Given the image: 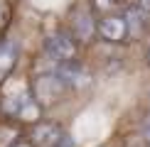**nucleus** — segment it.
<instances>
[{"label": "nucleus", "instance_id": "obj_11", "mask_svg": "<svg viewBox=\"0 0 150 147\" xmlns=\"http://www.w3.org/2000/svg\"><path fill=\"white\" fill-rule=\"evenodd\" d=\"M15 147H27V145H15Z\"/></svg>", "mask_w": 150, "mask_h": 147}, {"label": "nucleus", "instance_id": "obj_12", "mask_svg": "<svg viewBox=\"0 0 150 147\" xmlns=\"http://www.w3.org/2000/svg\"><path fill=\"white\" fill-rule=\"evenodd\" d=\"M148 59H150V52H148Z\"/></svg>", "mask_w": 150, "mask_h": 147}, {"label": "nucleus", "instance_id": "obj_8", "mask_svg": "<svg viewBox=\"0 0 150 147\" xmlns=\"http://www.w3.org/2000/svg\"><path fill=\"white\" fill-rule=\"evenodd\" d=\"M123 17H126V22H128V32L133 37H138L140 27H143V17H145V12L140 10V5H128V10H126Z\"/></svg>", "mask_w": 150, "mask_h": 147}, {"label": "nucleus", "instance_id": "obj_3", "mask_svg": "<svg viewBox=\"0 0 150 147\" xmlns=\"http://www.w3.org/2000/svg\"><path fill=\"white\" fill-rule=\"evenodd\" d=\"M98 32H101V37H103V39H108V42H123L130 34L126 17H121V15L103 17V20L98 22Z\"/></svg>", "mask_w": 150, "mask_h": 147}, {"label": "nucleus", "instance_id": "obj_2", "mask_svg": "<svg viewBox=\"0 0 150 147\" xmlns=\"http://www.w3.org/2000/svg\"><path fill=\"white\" fill-rule=\"evenodd\" d=\"M62 91H64V81L59 78V74H45V76L37 78L35 96L40 98V103H52V101H57Z\"/></svg>", "mask_w": 150, "mask_h": 147}, {"label": "nucleus", "instance_id": "obj_4", "mask_svg": "<svg viewBox=\"0 0 150 147\" xmlns=\"http://www.w3.org/2000/svg\"><path fill=\"white\" fill-rule=\"evenodd\" d=\"M62 137H64V132L54 123H40L32 130V142L37 147H57Z\"/></svg>", "mask_w": 150, "mask_h": 147}, {"label": "nucleus", "instance_id": "obj_6", "mask_svg": "<svg viewBox=\"0 0 150 147\" xmlns=\"http://www.w3.org/2000/svg\"><path fill=\"white\" fill-rule=\"evenodd\" d=\"M59 78L67 83H71V86H84L86 83V71L84 69H79L74 61H67V64H62V69H59Z\"/></svg>", "mask_w": 150, "mask_h": 147}, {"label": "nucleus", "instance_id": "obj_5", "mask_svg": "<svg viewBox=\"0 0 150 147\" xmlns=\"http://www.w3.org/2000/svg\"><path fill=\"white\" fill-rule=\"evenodd\" d=\"M74 34H76V39H91L93 34V20H91V12L89 10H76V15H74Z\"/></svg>", "mask_w": 150, "mask_h": 147}, {"label": "nucleus", "instance_id": "obj_7", "mask_svg": "<svg viewBox=\"0 0 150 147\" xmlns=\"http://www.w3.org/2000/svg\"><path fill=\"white\" fill-rule=\"evenodd\" d=\"M15 61H17V52L12 47V42H0V81L12 71Z\"/></svg>", "mask_w": 150, "mask_h": 147}, {"label": "nucleus", "instance_id": "obj_9", "mask_svg": "<svg viewBox=\"0 0 150 147\" xmlns=\"http://www.w3.org/2000/svg\"><path fill=\"white\" fill-rule=\"evenodd\" d=\"M57 147H74V142H71V137H69V135H64V137L59 140V145H57Z\"/></svg>", "mask_w": 150, "mask_h": 147}, {"label": "nucleus", "instance_id": "obj_1", "mask_svg": "<svg viewBox=\"0 0 150 147\" xmlns=\"http://www.w3.org/2000/svg\"><path fill=\"white\" fill-rule=\"evenodd\" d=\"M47 52H49V57L67 64V61H74V57H76V44H74V39L69 34L54 32L47 37Z\"/></svg>", "mask_w": 150, "mask_h": 147}, {"label": "nucleus", "instance_id": "obj_10", "mask_svg": "<svg viewBox=\"0 0 150 147\" xmlns=\"http://www.w3.org/2000/svg\"><path fill=\"white\" fill-rule=\"evenodd\" d=\"M113 0H98V8H106V10H108V8H113Z\"/></svg>", "mask_w": 150, "mask_h": 147}]
</instances>
